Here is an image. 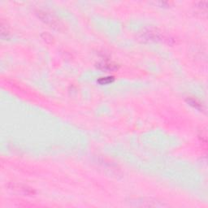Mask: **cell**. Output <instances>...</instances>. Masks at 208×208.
<instances>
[{"instance_id": "2", "label": "cell", "mask_w": 208, "mask_h": 208, "mask_svg": "<svg viewBox=\"0 0 208 208\" xmlns=\"http://www.w3.org/2000/svg\"><path fill=\"white\" fill-rule=\"evenodd\" d=\"M114 81V77H101L98 79V82L100 85H108Z\"/></svg>"}, {"instance_id": "1", "label": "cell", "mask_w": 208, "mask_h": 208, "mask_svg": "<svg viewBox=\"0 0 208 208\" xmlns=\"http://www.w3.org/2000/svg\"><path fill=\"white\" fill-rule=\"evenodd\" d=\"M99 67H100L102 69H104V70H115L117 68V66L115 63L113 62H102V63H99Z\"/></svg>"}]
</instances>
